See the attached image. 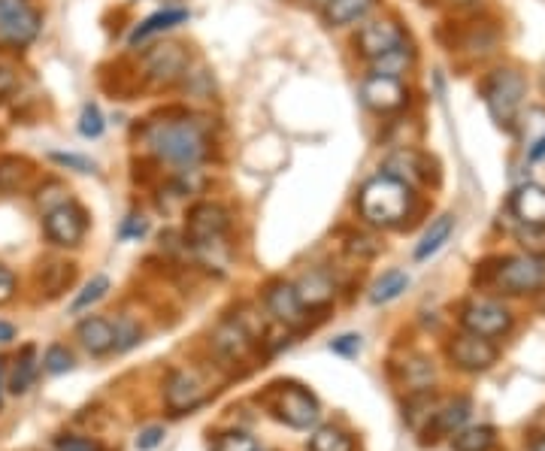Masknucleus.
Here are the masks:
<instances>
[{"label":"nucleus","instance_id":"nucleus-1","mask_svg":"<svg viewBox=\"0 0 545 451\" xmlns=\"http://www.w3.org/2000/svg\"><path fill=\"white\" fill-rule=\"evenodd\" d=\"M146 143L161 161L182 167V170L197 167L209 152V140H206L203 128L197 122H188V119H176V122L164 119V122L149 125Z\"/></svg>","mask_w":545,"mask_h":451},{"label":"nucleus","instance_id":"nucleus-2","mask_svg":"<svg viewBox=\"0 0 545 451\" xmlns=\"http://www.w3.org/2000/svg\"><path fill=\"white\" fill-rule=\"evenodd\" d=\"M358 209L376 228H394L412 212V185L388 170L376 173L364 182L358 194Z\"/></svg>","mask_w":545,"mask_h":451},{"label":"nucleus","instance_id":"nucleus-3","mask_svg":"<svg viewBox=\"0 0 545 451\" xmlns=\"http://www.w3.org/2000/svg\"><path fill=\"white\" fill-rule=\"evenodd\" d=\"M267 409L273 412V418L294 430H309L321 415L315 394L303 385H273V391L267 394Z\"/></svg>","mask_w":545,"mask_h":451},{"label":"nucleus","instance_id":"nucleus-4","mask_svg":"<svg viewBox=\"0 0 545 451\" xmlns=\"http://www.w3.org/2000/svg\"><path fill=\"white\" fill-rule=\"evenodd\" d=\"M521 100H524V76L518 70H497L488 79V85H485V103H488L491 119L500 128H506V131L515 128Z\"/></svg>","mask_w":545,"mask_h":451},{"label":"nucleus","instance_id":"nucleus-5","mask_svg":"<svg viewBox=\"0 0 545 451\" xmlns=\"http://www.w3.org/2000/svg\"><path fill=\"white\" fill-rule=\"evenodd\" d=\"M40 28L43 19L28 0H0V46L25 49L37 40Z\"/></svg>","mask_w":545,"mask_h":451},{"label":"nucleus","instance_id":"nucleus-6","mask_svg":"<svg viewBox=\"0 0 545 451\" xmlns=\"http://www.w3.org/2000/svg\"><path fill=\"white\" fill-rule=\"evenodd\" d=\"M231 228V218H228V209L222 203H212V200H203V203H194L188 209V221H185V237L191 240L194 249H212L225 240Z\"/></svg>","mask_w":545,"mask_h":451},{"label":"nucleus","instance_id":"nucleus-7","mask_svg":"<svg viewBox=\"0 0 545 451\" xmlns=\"http://www.w3.org/2000/svg\"><path fill=\"white\" fill-rule=\"evenodd\" d=\"M43 231L49 237V243L61 246V249H73L85 240L88 231V215L79 203L67 200L61 206H52L43 212Z\"/></svg>","mask_w":545,"mask_h":451},{"label":"nucleus","instance_id":"nucleus-8","mask_svg":"<svg viewBox=\"0 0 545 451\" xmlns=\"http://www.w3.org/2000/svg\"><path fill=\"white\" fill-rule=\"evenodd\" d=\"M494 282L506 294H530V291H536L545 282V261L542 258H533V255L503 258L497 264Z\"/></svg>","mask_w":545,"mask_h":451},{"label":"nucleus","instance_id":"nucleus-9","mask_svg":"<svg viewBox=\"0 0 545 451\" xmlns=\"http://www.w3.org/2000/svg\"><path fill=\"white\" fill-rule=\"evenodd\" d=\"M188 73V52L176 43H164L146 52L143 58V76L155 88H170Z\"/></svg>","mask_w":545,"mask_h":451},{"label":"nucleus","instance_id":"nucleus-10","mask_svg":"<svg viewBox=\"0 0 545 451\" xmlns=\"http://www.w3.org/2000/svg\"><path fill=\"white\" fill-rule=\"evenodd\" d=\"M212 355L218 361H225V364H240L252 346H255V330H249V324L243 318H225L222 324H218L212 330Z\"/></svg>","mask_w":545,"mask_h":451},{"label":"nucleus","instance_id":"nucleus-11","mask_svg":"<svg viewBox=\"0 0 545 451\" xmlns=\"http://www.w3.org/2000/svg\"><path fill=\"white\" fill-rule=\"evenodd\" d=\"M461 324H464V330H470L476 336L497 340V336H503L512 327V315L497 300H470L461 309Z\"/></svg>","mask_w":545,"mask_h":451},{"label":"nucleus","instance_id":"nucleus-12","mask_svg":"<svg viewBox=\"0 0 545 451\" xmlns=\"http://www.w3.org/2000/svg\"><path fill=\"white\" fill-rule=\"evenodd\" d=\"M449 358L455 367H461L467 373H482L497 361V346L491 340H485V336L464 330L449 343Z\"/></svg>","mask_w":545,"mask_h":451},{"label":"nucleus","instance_id":"nucleus-13","mask_svg":"<svg viewBox=\"0 0 545 451\" xmlns=\"http://www.w3.org/2000/svg\"><path fill=\"white\" fill-rule=\"evenodd\" d=\"M361 100L367 109L379 112H397L403 103H406V85L400 82V76H379V73H370L364 82H361Z\"/></svg>","mask_w":545,"mask_h":451},{"label":"nucleus","instance_id":"nucleus-14","mask_svg":"<svg viewBox=\"0 0 545 451\" xmlns=\"http://www.w3.org/2000/svg\"><path fill=\"white\" fill-rule=\"evenodd\" d=\"M264 303H267V312L279 324H285L291 330H300L306 324L309 309L303 306V300H300V294H297V288L291 282H273L267 288V294H264Z\"/></svg>","mask_w":545,"mask_h":451},{"label":"nucleus","instance_id":"nucleus-15","mask_svg":"<svg viewBox=\"0 0 545 451\" xmlns=\"http://www.w3.org/2000/svg\"><path fill=\"white\" fill-rule=\"evenodd\" d=\"M403 43H409L406 34H403V28H400L397 22H388V19L361 25L358 40H355L358 52H361L367 61H373V58H379V55H385V52H391V49H397V46H403Z\"/></svg>","mask_w":545,"mask_h":451},{"label":"nucleus","instance_id":"nucleus-16","mask_svg":"<svg viewBox=\"0 0 545 451\" xmlns=\"http://www.w3.org/2000/svg\"><path fill=\"white\" fill-rule=\"evenodd\" d=\"M164 400L173 412H191L206 400V385L194 370H173L164 382Z\"/></svg>","mask_w":545,"mask_h":451},{"label":"nucleus","instance_id":"nucleus-17","mask_svg":"<svg viewBox=\"0 0 545 451\" xmlns=\"http://www.w3.org/2000/svg\"><path fill=\"white\" fill-rule=\"evenodd\" d=\"M470 412H473V403L467 397H458V400H449L446 406H436V412L430 415L427 427H424V442H436L440 436H455L458 430L467 427L470 421Z\"/></svg>","mask_w":545,"mask_h":451},{"label":"nucleus","instance_id":"nucleus-18","mask_svg":"<svg viewBox=\"0 0 545 451\" xmlns=\"http://www.w3.org/2000/svg\"><path fill=\"white\" fill-rule=\"evenodd\" d=\"M509 209L521 224H527L530 231H542L545 228V188L536 182H524L509 197Z\"/></svg>","mask_w":545,"mask_h":451},{"label":"nucleus","instance_id":"nucleus-19","mask_svg":"<svg viewBox=\"0 0 545 451\" xmlns=\"http://www.w3.org/2000/svg\"><path fill=\"white\" fill-rule=\"evenodd\" d=\"M76 336H79V343L85 346V352L91 355H109L116 349V330H113V321H106L100 315H88L79 321L76 327Z\"/></svg>","mask_w":545,"mask_h":451},{"label":"nucleus","instance_id":"nucleus-20","mask_svg":"<svg viewBox=\"0 0 545 451\" xmlns=\"http://www.w3.org/2000/svg\"><path fill=\"white\" fill-rule=\"evenodd\" d=\"M373 7H376V0H324L321 16L327 25L343 28V25L361 22Z\"/></svg>","mask_w":545,"mask_h":451},{"label":"nucleus","instance_id":"nucleus-21","mask_svg":"<svg viewBox=\"0 0 545 451\" xmlns=\"http://www.w3.org/2000/svg\"><path fill=\"white\" fill-rule=\"evenodd\" d=\"M294 288H297V294H300V300H303L306 309L327 306V303H331V297H334V282H331V276L321 273V270L303 273V279Z\"/></svg>","mask_w":545,"mask_h":451},{"label":"nucleus","instance_id":"nucleus-22","mask_svg":"<svg viewBox=\"0 0 545 451\" xmlns=\"http://www.w3.org/2000/svg\"><path fill=\"white\" fill-rule=\"evenodd\" d=\"M452 231H455V215L446 212V215H440V218H433V221H430V228H427L424 237H421V243L415 246V261L433 258L436 252H440V249L449 243Z\"/></svg>","mask_w":545,"mask_h":451},{"label":"nucleus","instance_id":"nucleus-23","mask_svg":"<svg viewBox=\"0 0 545 451\" xmlns=\"http://www.w3.org/2000/svg\"><path fill=\"white\" fill-rule=\"evenodd\" d=\"M182 22H188V10H158V13H152L149 19H143L137 28H134V34H131V46H137V43H143V40H149V37H155V34H164V31H173L176 25H182Z\"/></svg>","mask_w":545,"mask_h":451},{"label":"nucleus","instance_id":"nucleus-24","mask_svg":"<svg viewBox=\"0 0 545 451\" xmlns=\"http://www.w3.org/2000/svg\"><path fill=\"white\" fill-rule=\"evenodd\" d=\"M412 61H415V52H412L409 43H403V46H397V49H391V52L373 58V61H370V73H379V76H400V73H406V70L412 67Z\"/></svg>","mask_w":545,"mask_h":451},{"label":"nucleus","instance_id":"nucleus-25","mask_svg":"<svg viewBox=\"0 0 545 451\" xmlns=\"http://www.w3.org/2000/svg\"><path fill=\"white\" fill-rule=\"evenodd\" d=\"M406 288H409V273H403V270H388V273H382V276L376 279V285H373V291H370V300H373L376 306H382V303L397 300Z\"/></svg>","mask_w":545,"mask_h":451},{"label":"nucleus","instance_id":"nucleus-26","mask_svg":"<svg viewBox=\"0 0 545 451\" xmlns=\"http://www.w3.org/2000/svg\"><path fill=\"white\" fill-rule=\"evenodd\" d=\"M497 442V430L491 424L464 427L455 433V451H491Z\"/></svg>","mask_w":545,"mask_h":451},{"label":"nucleus","instance_id":"nucleus-27","mask_svg":"<svg viewBox=\"0 0 545 451\" xmlns=\"http://www.w3.org/2000/svg\"><path fill=\"white\" fill-rule=\"evenodd\" d=\"M309 451H355V442L346 430L327 424L309 436Z\"/></svg>","mask_w":545,"mask_h":451},{"label":"nucleus","instance_id":"nucleus-28","mask_svg":"<svg viewBox=\"0 0 545 451\" xmlns=\"http://www.w3.org/2000/svg\"><path fill=\"white\" fill-rule=\"evenodd\" d=\"M37 379V349L34 346H25L22 355L16 358V367H13V376H10V391L13 394H25Z\"/></svg>","mask_w":545,"mask_h":451},{"label":"nucleus","instance_id":"nucleus-29","mask_svg":"<svg viewBox=\"0 0 545 451\" xmlns=\"http://www.w3.org/2000/svg\"><path fill=\"white\" fill-rule=\"evenodd\" d=\"M436 412V400L427 394V391H415L412 394V400L406 403V421L415 427V430H421V427H427V421H430V415Z\"/></svg>","mask_w":545,"mask_h":451},{"label":"nucleus","instance_id":"nucleus-30","mask_svg":"<svg viewBox=\"0 0 545 451\" xmlns=\"http://www.w3.org/2000/svg\"><path fill=\"white\" fill-rule=\"evenodd\" d=\"M106 291H109V279H106V276H91V282H88V285L76 294V300L70 303V312L79 315V312L91 309L94 303H100V300L106 297Z\"/></svg>","mask_w":545,"mask_h":451},{"label":"nucleus","instance_id":"nucleus-31","mask_svg":"<svg viewBox=\"0 0 545 451\" xmlns=\"http://www.w3.org/2000/svg\"><path fill=\"white\" fill-rule=\"evenodd\" d=\"M113 330H116V352H131L134 346L143 343V330H140V324L131 315H122L113 324Z\"/></svg>","mask_w":545,"mask_h":451},{"label":"nucleus","instance_id":"nucleus-32","mask_svg":"<svg viewBox=\"0 0 545 451\" xmlns=\"http://www.w3.org/2000/svg\"><path fill=\"white\" fill-rule=\"evenodd\" d=\"M212 451H261V445L255 436L231 430V433H222V436L212 439Z\"/></svg>","mask_w":545,"mask_h":451},{"label":"nucleus","instance_id":"nucleus-33","mask_svg":"<svg viewBox=\"0 0 545 451\" xmlns=\"http://www.w3.org/2000/svg\"><path fill=\"white\" fill-rule=\"evenodd\" d=\"M103 116H100V109L94 103H85L82 106V116H79V134L88 137V140H97L103 134Z\"/></svg>","mask_w":545,"mask_h":451},{"label":"nucleus","instance_id":"nucleus-34","mask_svg":"<svg viewBox=\"0 0 545 451\" xmlns=\"http://www.w3.org/2000/svg\"><path fill=\"white\" fill-rule=\"evenodd\" d=\"M49 161L58 164V167H67V170H76V173H94L97 164L82 158V155H73V152H49Z\"/></svg>","mask_w":545,"mask_h":451},{"label":"nucleus","instance_id":"nucleus-35","mask_svg":"<svg viewBox=\"0 0 545 451\" xmlns=\"http://www.w3.org/2000/svg\"><path fill=\"white\" fill-rule=\"evenodd\" d=\"M43 364H46V370H49L52 376H61V373L73 370V355H70L64 346H49V352H46Z\"/></svg>","mask_w":545,"mask_h":451},{"label":"nucleus","instance_id":"nucleus-36","mask_svg":"<svg viewBox=\"0 0 545 451\" xmlns=\"http://www.w3.org/2000/svg\"><path fill=\"white\" fill-rule=\"evenodd\" d=\"M25 170H22V161L19 158H4L0 161V191H10L22 182Z\"/></svg>","mask_w":545,"mask_h":451},{"label":"nucleus","instance_id":"nucleus-37","mask_svg":"<svg viewBox=\"0 0 545 451\" xmlns=\"http://www.w3.org/2000/svg\"><path fill=\"white\" fill-rule=\"evenodd\" d=\"M70 197H67V188L61 185V182H46L43 188H40V194H37V203L43 206V212L46 209H52V206H61V203H67Z\"/></svg>","mask_w":545,"mask_h":451},{"label":"nucleus","instance_id":"nucleus-38","mask_svg":"<svg viewBox=\"0 0 545 451\" xmlns=\"http://www.w3.org/2000/svg\"><path fill=\"white\" fill-rule=\"evenodd\" d=\"M55 448L58 451H103L94 439H85V436H58Z\"/></svg>","mask_w":545,"mask_h":451},{"label":"nucleus","instance_id":"nucleus-39","mask_svg":"<svg viewBox=\"0 0 545 451\" xmlns=\"http://www.w3.org/2000/svg\"><path fill=\"white\" fill-rule=\"evenodd\" d=\"M331 352L343 355V358H355L361 352V336L358 333H343L337 336V340L331 343Z\"/></svg>","mask_w":545,"mask_h":451},{"label":"nucleus","instance_id":"nucleus-40","mask_svg":"<svg viewBox=\"0 0 545 451\" xmlns=\"http://www.w3.org/2000/svg\"><path fill=\"white\" fill-rule=\"evenodd\" d=\"M164 442V427H146V430H140V436H137V448L140 451H152V448H158Z\"/></svg>","mask_w":545,"mask_h":451},{"label":"nucleus","instance_id":"nucleus-41","mask_svg":"<svg viewBox=\"0 0 545 451\" xmlns=\"http://www.w3.org/2000/svg\"><path fill=\"white\" fill-rule=\"evenodd\" d=\"M13 294H16V276H13L10 267L0 264V303L13 300Z\"/></svg>","mask_w":545,"mask_h":451},{"label":"nucleus","instance_id":"nucleus-42","mask_svg":"<svg viewBox=\"0 0 545 451\" xmlns=\"http://www.w3.org/2000/svg\"><path fill=\"white\" fill-rule=\"evenodd\" d=\"M146 228H149V224H146V218H143V215H131V218L122 224V237H125V240L143 237V234H146Z\"/></svg>","mask_w":545,"mask_h":451},{"label":"nucleus","instance_id":"nucleus-43","mask_svg":"<svg viewBox=\"0 0 545 451\" xmlns=\"http://www.w3.org/2000/svg\"><path fill=\"white\" fill-rule=\"evenodd\" d=\"M16 340V327L10 321H0V343H13Z\"/></svg>","mask_w":545,"mask_h":451},{"label":"nucleus","instance_id":"nucleus-44","mask_svg":"<svg viewBox=\"0 0 545 451\" xmlns=\"http://www.w3.org/2000/svg\"><path fill=\"white\" fill-rule=\"evenodd\" d=\"M530 451H545V436H536V439L530 442Z\"/></svg>","mask_w":545,"mask_h":451},{"label":"nucleus","instance_id":"nucleus-45","mask_svg":"<svg viewBox=\"0 0 545 451\" xmlns=\"http://www.w3.org/2000/svg\"><path fill=\"white\" fill-rule=\"evenodd\" d=\"M0 388H4V367H0Z\"/></svg>","mask_w":545,"mask_h":451},{"label":"nucleus","instance_id":"nucleus-46","mask_svg":"<svg viewBox=\"0 0 545 451\" xmlns=\"http://www.w3.org/2000/svg\"><path fill=\"white\" fill-rule=\"evenodd\" d=\"M261 451H264V448H261Z\"/></svg>","mask_w":545,"mask_h":451}]
</instances>
